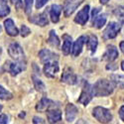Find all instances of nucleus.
Wrapping results in <instances>:
<instances>
[{"label":"nucleus","instance_id":"1","mask_svg":"<svg viewBox=\"0 0 124 124\" xmlns=\"http://www.w3.org/2000/svg\"><path fill=\"white\" fill-rule=\"evenodd\" d=\"M92 88L94 96H107L113 92L114 85L107 79H99L92 85Z\"/></svg>","mask_w":124,"mask_h":124},{"label":"nucleus","instance_id":"2","mask_svg":"<svg viewBox=\"0 0 124 124\" xmlns=\"http://www.w3.org/2000/svg\"><path fill=\"white\" fill-rule=\"evenodd\" d=\"M8 53L9 56L16 62H20V63H26L25 59V54L22 47L18 43H12L8 48Z\"/></svg>","mask_w":124,"mask_h":124},{"label":"nucleus","instance_id":"3","mask_svg":"<svg viewBox=\"0 0 124 124\" xmlns=\"http://www.w3.org/2000/svg\"><path fill=\"white\" fill-rule=\"evenodd\" d=\"M92 115L96 120H98L101 123H108L112 120V114L110 113V111L101 106L95 107L92 111Z\"/></svg>","mask_w":124,"mask_h":124},{"label":"nucleus","instance_id":"4","mask_svg":"<svg viewBox=\"0 0 124 124\" xmlns=\"http://www.w3.org/2000/svg\"><path fill=\"white\" fill-rule=\"evenodd\" d=\"M93 88H92V85H90L89 84L85 85L84 88H82V91L80 93V96L78 98V102L81 103L84 105H87L90 102V100L92 99V96H93Z\"/></svg>","mask_w":124,"mask_h":124},{"label":"nucleus","instance_id":"5","mask_svg":"<svg viewBox=\"0 0 124 124\" xmlns=\"http://www.w3.org/2000/svg\"><path fill=\"white\" fill-rule=\"evenodd\" d=\"M120 24L116 23V22H110L106 29L104 30V32H103V39L104 40H109V39H113L117 36V34L120 32Z\"/></svg>","mask_w":124,"mask_h":124},{"label":"nucleus","instance_id":"6","mask_svg":"<svg viewBox=\"0 0 124 124\" xmlns=\"http://www.w3.org/2000/svg\"><path fill=\"white\" fill-rule=\"evenodd\" d=\"M5 68L8 70V73H10V75L15 77L19 75L23 70L26 69V63H20V62L11 63V62L7 61L5 63Z\"/></svg>","mask_w":124,"mask_h":124},{"label":"nucleus","instance_id":"7","mask_svg":"<svg viewBox=\"0 0 124 124\" xmlns=\"http://www.w3.org/2000/svg\"><path fill=\"white\" fill-rule=\"evenodd\" d=\"M85 0H67L65 3V7H64V13L66 17H70L73 14L76 9L84 2Z\"/></svg>","mask_w":124,"mask_h":124},{"label":"nucleus","instance_id":"8","mask_svg":"<svg viewBox=\"0 0 124 124\" xmlns=\"http://www.w3.org/2000/svg\"><path fill=\"white\" fill-rule=\"evenodd\" d=\"M62 81H64L66 84L70 85H74L78 82V78H77L76 74L74 73V70L68 67L64 70V73L62 75Z\"/></svg>","mask_w":124,"mask_h":124},{"label":"nucleus","instance_id":"9","mask_svg":"<svg viewBox=\"0 0 124 124\" xmlns=\"http://www.w3.org/2000/svg\"><path fill=\"white\" fill-rule=\"evenodd\" d=\"M59 70H60V67L57 61L49 62V63H46L44 66V73L47 78H55Z\"/></svg>","mask_w":124,"mask_h":124},{"label":"nucleus","instance_id":"10","mask_svg":"<svg viewBox=\"0 0 124 124\" xmlns=\"http://www.w3.org/2000/svg\"><path fill=\"white\" fill-rule=\"evenodd\" d=\"M57 106L58 105L56 104L55 101L51 100L49 98H46V97H43L36 105V110L39 112H44V111L52 109V108H56Z\"/></svg>","mask_w":124,"mask_h":124},{"label":"nucleus","instance_id":"11","mask_svg":"<svg viewBox=\"0 0 124 124\" xmlns=\"http://www.w3.org/2000/svg\"><path fill=\"white\" fill-rule=\"evenodd\" d=\"M39 57H40V60L43 64L49 63V62H53V61H58V59H59V56L57 54L51 52L48 49H42L39 52Z\"/></svg>","mask_w":124,"mask_h":124},{"label":"nucleus","instance_id":"12","mask_svg":"<svg viewBox=\"0 0 124 124\" xmlns=\"http://www.w3.org/2000/svg\"><path fill=\"white\" fill-rule=\"evenodd\" d=\"M88 13H89V6L86 5L77 14L75 18V22L79 25H85L88 20Z\"/></svg>","mask_w":124,"mask_h":124},{"label":"nucleus","instance_id":"13","mask_svg":"<svg viewBox=\"0 0 124 124\" xmlns=\"http://www.w3.org/2000/svg\"><path fill=\"white\" fill-rule=\"evenodd\" d=\"M87 39H88V37H86V36H80L79 38H78V40L76 41L73 46V50H71L74 57H78L81 53L82 47H84L85 43L87 42Z\"/></svg>","mask_w":124,"mask_h":124},{"label":"nucleus","instance_id":"14","mask_svg":"<svg viewBox=\"0 0 124 124\" xmlns=\"http://www.w3.org/2000/svg\"><path fill=\"white\" fill-rule=\"evenodd\" d=\"M29 21L33 24H36L38 26L44 27L46 25L49 24V20H48V16H47V12H43L39 15H36L34 17L29 18Z\"/></svg>","mask_w":124,"mask_h":124},{"label":"nucleus","instance_id":"15","mask_svg":"<svg viewBox=\"0 0 124 124\" xmlns=\"http://www.w3.org/2000/svg\"><path fill=\"white\" fill-rule=\"evenodd\" d=\"M117 58H118V51H117L116 47L112 46V45L107 46L106 52L104 53V55L102 56V60L107 61V62H113Z\"/></svg>","mask_w":124,"mask_h":124},{"label":"nucleus","instance_id":"16","mask_svg":"<svg viewBox=\"0 0 124 124\" xmlns=\"http://www.w3.org/2000/svg\"><path fill=\"white\" fill-rule=\"evenodd\" d=\"M78 109L77 106L73 103H69L66 107V120L68 122H73L78 115Z\"/></svg>","mask_w":124,"mask_h":124},{"label":"nucleus","instance_id":"17","mask_svg":"<svg viewBox=\"0 0 124 124\" xmlns=\"http://www.w3.org/2000/svg\"><path fill=\"white\" fill-rule=\"evenodd\" d=\"M62 9H63V7H62L61 5H58V4H53L51 6V8H50V18H51L53 23H58L59 22Z\"/></svg>","mask_w":124,"mask_h":124},{"label":"nucleus","instance_id":"18","mask_svg":"<svg viewBox=\"0 0 124 124\" xmlns=\"http://www.w3.org/2000/svg\"><path fill=\"white\" fill-rule=\"evenodd\" d=\"M4 27H5V30H6V33L11 37H16L19 33V31H18L17 27L15 26L13 20L10 19V18L4 21Z\"/></svg>","mask_w":124,"mask_h":124},{"label":"nucleus","instance_id":"19","mask_svg":"<svg viewBox=\"0 0 124 124\" xmlns=\"http://www.w3.org/2000/svg\"><path fill=\"white\" fill-rule=\"evenodd\" d=\"M47 118L50 123H57L62 120V112L56 108L49 109L47 110Z\"/></svg>","mask_w":124,"mask_h":124},{"label":"nucleus","instance_id":"20","mask_svg":"<svg viewBox=\"0 0 124 124\" xmlns=\"http://www.w3.org/2000/svg\"><path fill=\"white\" fill-rule=\"evenodd\" d=\"M64 44L63 47H62V51H63V54L65 56H68L70 51L73 50V40H71V37L68 34L64 35Z\"/></svg>","mask_w":124,"mask_h":124},{"label":"nucleus","instance_id":"21","mask_svg":"<svg viewBox=\"0 0 124 124\" xmlns=\"http://www.w3.org/2000/svg\"><path fill=\"white\" fill-rule=\"evenodd\" d=\"M47 43L50 46L54 47V48H58L60 46V39L57 36L55 30H51L50 31V34H49V38L47 40Z\"/></svg>","mask_w":124,"mask_h":124},{"label":"nucleus","instance_id":"22","mask_svg":"<svg viewBox=\"0 0 124 124\" xmlns=\"http://www.w3.org/2000/svg\"><path fill=\"white\" fill-rule=\"evenodd\" d=\"M87 47H88V50L91 52V54H94L95 51H96V48H97V38L95 35H90L87 39Z\"/></svg>","mask_w":124,"mask_h":124},{"label":"nucleus","instance_id":"23","mask_svg":"<svg viewBox=\"0 0 124 124\" xmlns=\"http://www.w3.org/2000/svg\"><path fill=\"white\" fill-rule=\"evenodd\" d=\"M105 22H106V16L105 15H99V16H95L93 18L92 25H93L96 29H100L104 26Z\"/></svg>","mask_w":124,"mask_h":124},{"label":"nucleus","instance_id":"24","mask_svg":"<svg viewBox=\"0 0 124 124\" xmlns=\"http://www.w3.org/2000/svg\"><path fill=\"white\" fill-rule=\"evenodd\" d=\"M111 79L113 84L120 88H124V76L121 75H111Z\"/></svg>","mask_w":124,"mask_h":124},{"label":"nucleus","instance_id":"25","mask_svg":"<svg viewBox=\"0 0 124 124\" xmlns=\"http://www.w3.org/2000/svg\"><path fill=\"white\" fill-rule=\"evenodd\" d=\"M32 78H33V82H34L35 88H36L38 91H40V92H44V91H45V88H46L44 82L41 80L39 78H37L36 76H33Z\"/></svg>","mask_w":124,"mask_h":124},{"label":"nucleus","instance_id":"26","mask_svg":"<svg viewBox=\"0 0 124 124\" xmlns=\"http://www.w3.org/2000/svg\"><path fill=\"white\" fill-rule=\"evenodd\" d=\"M115 17L118 19V21L124 25V6H119L114 11Z\"/></svg>","mask_w":124,"mask_h":124},{"label":"nucleus","instance_id":"27","mask_svg":"<svg viewBox=\"0 0 124 124\" xmlns=\"http://www.w3.org/2000/svg\"><path fill=\"white\" fill-rule=\"evenodd\" d=\"M13 97V94L7 89H5L2 85H0V99L3 100H9Z\"/></svg>","mask_w":124,"mask_h":124},{"label":"nucleus","instance_id":"28","mask_svg":"<svg viewBox=\"0 0 124 124\" xmlns=\"http://www.w3.org/2000/svg\"><path fill=\"white\" fill-rule=\"evenodd\" d=\"M9 13H10V8L5 3L0 4V18L6 17Z\"/></svg>","mask_w":124,"mask_h":124},{"label":"nucleus","instance_id":"29","mask_svg":"<svg viewBox=\"0 0 124 124\" xmlns=\"http://www.w3.org/2000/svg\"><path fill=\"white\" fill-rule=\"evenodd\" d=\"M24 9H25V13L27 15H30L32 12V6H33V0H24Z\"/></svg>","mask_w":124,"mask_h":124},{"label":"nucleus","instance_id":"30","mask_svg":"<svg viewBox=\"0 0 124 124\" xmlns=\"http://www.w3.org/2000/svg\"><path fill=\"white\" fill-rule=\"evenodd\" d=\"M20 33H21V36H22V37H27V36L31 33V30H30L26 25H22V26H21V31H20Z\"/></svg>","mask_w":124,"mask_h":124},{"label":"nucleus","instance_id":"31","mask_svg":"<svg viewBox=\"0 0 124 124\" xmlns=\"http://www.w3.org/2000/svg\"><path fill=\"white\" fill-rule=\"evenodd\" d=\"M50 1V0H36V4H35V6H36V8L37 9H41L42 8L46 3H48Z\"/></svg>","mask_w":124,"mask_h":124},{"label":"nucleus","instance_id":"32","mask_svg":"<svg viewBox=\"0 0 124 124\" xmlns=\"http://www.w3.org/2000/svg\"><path fill=\"white\" fill-rule=\"evenodd\" d=\"M9 122L8 116L6 114H1L0 115V124H7Z\"/></svg>","mask_w":124,"mask_h":124},{"label":"nucleus","instance_id":"33","mask_svg":"<svg viewBox=\"0 0 124 124\" xmlns=\"http://www.w3.org/2000/svg\"><path fill=\"white\" fill-rule=\"evenodd\" d=\"M45 121L42 119V118H40V117H37V116H35L34 118H33V123H44Z\"/></svg>","mask_w":124,"mask_h":124},{"label":"nucleus","instance_id":"34","mask_svg":"<svg viewBox=\"0 0 124 124\" xmlns=\"http://www.w3.org/2000/svg\"><path fill=\"white\" fill-rule=\"evenodd\" d=\"M119 116H120L121 120L124 122V105L119 109Z\"/></svg>","mask_w":124,"mask_h":124},{"label":"nucleus","instance_id":"35","mask_svg":"<svg viewBox=\"0 0 124 124\" xmlns=\"http://www.w3.org/2000/svg\"><path fill=\"white\" fill-rule=\"evenodd\" d=\"M99 10H100L99 8H95V9L93 10V11H92V17H93V18H94V17L96 16V14H97V13L99 12Z\"/></svg>","mask_w":124,"mask_h":124},{"label":"nucleus","instance_id":"36","mask_svg":"<svg viewBox=\"0 0 124 124\" xmlns=\"http://www.w3.org/2000/svg\"><path fill=\"white\" fill-rule=\"evenodd\" d=\"M119 47H120V50L122 51V53L124 54V41H122V42L120 43V45H119Z\"/></svg>","mask_w":124,"mask_h":124},{"label":"nucleus","instance_id":"37","mask_svg":"<svg viewBox=\"0 0 124 124\" xmlns=\"http://www.w3.org/2000/svg\"><path fill=\"white\" fill-rule=\"evenodd\" d=\"M11 1H12L14 4H16L17 6H19V3H20V1H21V0H11Z\"/></svg>","mask_w":124,"mask_h":124},{"label":"nucleus","instance_id":"38","mask_svg":"<svg viewBox=\"0 0 124 124\" xmlns=\"http://www.w3.org/2000/svg\"><path fill=\"white\" fill-rule=\"evenodd\" d=\"M108 1H109V0H100V3L101 4H106Z\"/></svg>","mask_w":124,"mask_h":124},{"label":"nucleus","instance_id":"39","mask_svg":"<svg viewBox=\"0 0 124 124\" xmlns=\"http://www.w3.org/2000/svg\"><path fill=\"white\" fill-rule=\"evenodd\" d=\"M121 69H122V70H124V61L121 63Z\"/></svg>","mask_w":124,"mask_h":124},{"label":"nucleus","instance_id":"40","mask_svg":"<svg viewBox=\"0 0 124 124\" xmlns=\"http://www.w3.org/2000/svg\"><path fill=\"white\" fill-rule=\"evenodd\" d=\"M1 110H2V105L0 104V112H1Z\"/></svg>","mask_w":124,"mask_h":124},{"label":"nucleus","instance_id":"41","mask_svg":"<svg viewBox=\"0 0 124 124\" xmlns=\"http://www.w3.org/2000/svg\"><path fill=\"white\" fill-rule=\"evenodd\" d=\"M1 30H2V29H1V26H0V32H1Z\"/></svg>","mask_w":124,"mask_h":124},{"label":"nucleus","instance_id":"42","mask_svg":"<svg viewBox=\"0 0 124 124\" xmlns=\"http://www.w3.org/2000/svg\"><path fill=\"white\" fill-rule=\"evenodd\" d=\"M0 54H1V48H0Z\"/></svg>","mask_w":124,"mask_h":124}]
</instances>
